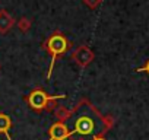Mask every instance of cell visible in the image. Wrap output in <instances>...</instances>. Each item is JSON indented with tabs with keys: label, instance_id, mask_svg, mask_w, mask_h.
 Returning a JSON list of instances; mask_svg holds the SVG:
<instances>
[{
	"label": "cell",
	"instance_id": "cell-8",
	"mask_svg": "<svg viewBox=\"0 0 149 140\" xmlns=\"http://www.w3.org/2000/svg\"><path fill=\"white\" fill-rule=\"evenodd\" d=\"M29 21H26V19H21L19 21V28H21V31H26L28 28H29Z\"/></svg>",
	"mask_w": 149,
	"mask_h": 140
},
{
	"label": "cell",
	"instance_id": "cell-3",
	"mask_svg": "<svg viewBox=\"0 0 149 140\" xmlns=\"http://www.w3.org/2000/svg\"><path fill=\"white\" fill-rule=\"evenodd\" d=\"M66 95H54V96H50L45 91L42 89H34L29 92V95L25 98L28 105L34 110V111H42V110H48L51 107V104L57 99H64Z\"/></svg>",
	"mask_w": 149,
	"mask_h": 140
},
{
	"label": "cell",
	"instance_id": "cell-9",
	"mask_svg": "<svg viewBox=\"0 0 149 140\" xmlns=\"http://www.w3.org/2000/svg\"><path fill=\"white\" fill-rule=\"evenodd\" d=\"M85 2H86V5H89L91 8H97V6L100 5L101 0H85Z\"/></svg>",
	"mask_w": 149,
	"mask_h": 140
},
{
	"label": "cell",
	"instance_id": "cell-1",
	"mask_svg": "<svg viewBox=\"0 0 149 140\" xmlns=\"http://www.w3.org/2000/svg\"><path fill=\"white\" fill-rule=\"evenodd\" d=\"M69 130V137H74L76 140H92L107 131L113 120L102 117L86 99L81 101L66 117L61 120Z\"/></svg>",
	"mask_w": 149,
	"mask_h": 140
},
{
	"label": "cell",
	"instance_id": "cell-7",
	"mask_svg": "<svg viewBox=\"0 0 149 140\" xmlns=\"http://www.w3.org/2000/svg\"><path fill=\"white\" fill-rule=\"evenodd\" d=\"M12 127V120L9 115L0 112V133L6 136V140H12L10 134H9V130Z\"/></svg>",
	"mask_w": 149,
	"mask_h": 140
},
{
	"label": "cell",
	"instance_id": "cell-2",
	"mask_svg": "<svg viewBox=\"0 0 149 140\" xmlns=\"http://www.w3.org/2000/svg\"><path fill=\"white\" fill-rule=\"evenodd\" d=\"M70 41L60 32H53L45 41H44V50H47L51 55V63H50V69H48V73H47V79L51 76V72H53V67H54V63L56 60L63 55L66 51H69L70 48Z\"/></svg>",
	"mask_w": 149,
	"mask_h": 140
},
{
	"label": "cell",
	"instance_id": "cell-6",
	"mask_svg": "<svg viewBox=\"0 0 149 140\" xmlns=\"http://www.w3.org/2000/svg\"><path fill=\"white\" fill-rule=\"evenodd\" d=\"M13 24H15L13 18H12L6 10H0V32L6 34V32L13 26Z\"/></svg>",
	"mask_w": 149,
	"mask_h": 140
},
{
	"label": "cell",
	"instance_id": "cell-11",
	"mask_svg": "<svg viewBox=\"0 0 149 140\" xmlns=\"http://www.w3.org/2000/svg\"><path fill=\"white\" fill-rule=\"evenodd\" d=\"M92 140H105V139L101 137V136H98V137H95V139H92Z\"/></svg>",
	"mask_w": 149,
	"mask_h": 140
},
{
	"label": "cell",
	"instance_id": "cell-10",
	"mask_svg": "<svg viewBox=\"0 0 149 140\" xmlns=\"http://www.w3.org/2000/svg\"><path fill=\"white\" fill-rule=\"evenodd\" d=\"M137 72H146V73L149 75V60L146 61V64H145L143 67H139V69H137Z\"/></svg>",
	"mask_w": 149,
	"mask_h": 140
},
{
	"label": "cell",
	"instance_id": "cell-5",
	"mask_svg": "<svg viewBox=\"0 0 149 140\" xmlns=\"http://www.w3.org/2000/svg\"><path fill=\"white\" fill-rule=\"evenodd\" d=\"M50 140H66L69 139V130L63 121H57L50 127Z\"/></svg>",
	"mask_w": 149,
	"mask_h": 140
},
{
	"label": "cell",
	"instance_id": "cell-4",
	"mask_svg": "<svg viewBox=\"0 0 149 140\" xmlns=\"http://www.w3.org/2000/svg\"><path fill=\"white\" fill-rule=\"evenodd\" d=\"M72 57H73V60L76 61L81 67H85V66H88V64L94 60V53L91 51L89 47L81 45V47H78L76 50L73 51Z\"/></svg>",
	"mask_w": 149,
	"mask_h": 140
}]
</instances>
